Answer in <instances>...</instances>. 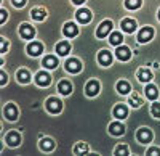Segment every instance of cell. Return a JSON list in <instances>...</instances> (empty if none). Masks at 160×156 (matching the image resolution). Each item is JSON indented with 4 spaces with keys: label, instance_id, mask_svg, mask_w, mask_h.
I'll use <instances>...</instances> for the list:
<instances>
[{
    "label": "cell",
    "instance_id": "cell-1",
    "mask_svg": "<svg viewBox=\"0 0 160 156\" xmlns=\"http://www.w3.org/2000/svg\"><path fill=\"white\" fill-rule=\"evenodd\" d=\"M47 108H48L50 113H59V111L62 110V103H61L58 98L51 97V98H48V101H47Z\"/></svg>",
    "mask_w": 160,
    "mask_h": 156
},
{
    "label": "cell",
    "instance_id": "cell-2",
    "mask_svg": "<svg viewBox=\"0 0 160 156\" xmlns=\"http://www.w3.org/2000/svg\"><path fill=\"white\" fill-rule=\"evenodd\" d=\"M111 29H112V23L111 21H104V23H101V26L98 28L96 35L98 37H106V35L111 32Z\"/></svg>",
    "mask_w": 160,
    "mask_h": 156
},
{
    "label": "cell",
    "instance_id": "cell-3",
    "mask_svg": "<svg viewBox=\"0 0 160 156\" xmlns=\"http://www.w3.org/2000/svg\"><path fill=\"white\" fill-rule=\"evenodd\" d=\"M136 137H138V140L141 142V143H149L151 138H152V134H151L149 129H139Z\"/></svg>",
    "mask_w": 160,
    "mask_h": 156
},
{
    "label": "cell",
    "instance_id": "cell-4",
    "mask_svg": "<svg viewBox=\"0 0 160 156\" xmlns=\"http://www.w3.org/2000/svg\"><path fill=\"white\" fill-rule=\"evenodd\" d=\"M99 92V82L98 81H90L87 84V95L88 97H95Z\"/></svg>",
    "mask_w": 160,
    "mask_h": 156
},
{
    "label": "cell",
    "instance_id": "cell-5",
    "mask_svg": "<svg viewBox=\"0 0 160 156\" xmlns=\"http://www.w3.org/2000/svg\"><path fill=\"white\" fill-rule=\"evenodd\" d=\"M115 55H117V58H118V60L127 61V60L130 58V55H131V51H130V48H128V47H117Z\"/></svg>",
    "mask_w": 160,
    "mask_h": 156
},
{
    "label": "cell",
    "instance_id": "cell-6",
    "mask_svg": "<svg viewBox=\"0 0 160 156\" xmlns=\"http://www.w3.org/2000/svg\"><path fill=\"white\" fill-rule=\"evenodd\" d=\"M66 69L68 71H71V73H78L80 69H82V64H80V61L78 60H69L68 63H66Z\"/></svg>",
    "mask_w": 160,
    "mask_h": 156
},
{
    "label": "cell",
    "instance_id": "cell-7",
    "mask_svg": "<svg viewBox=\"0 0 160 156\" xmlns=\"http://www.w3.org/2000/svg\"><path fill=\"white\" fill-rule=\"evenodd\" d=\"M19 32H21V35H22L24 39H32L34 34H35L34 28H32V26H29V24H22L21 29H19Z\"/></svg>",
    "mask_w": 160,
    "mask_h": 156
},
{
    "label": "cell",
    "instance_id": "cell-8",
    "mask_svg": "<svg viewBox=\"0 0 160 156\" xmlns=\"http://www.w3.org/2000/svg\"><path fill=\"white\" fill-rule=\"evenodd\" d=\"M5 116L10 119V121H15L16 118H18V110H16V106L15 105H7V108H5Z\"/></svg>",
    "mask_w": 160,
    "mask_h": 156
},
{
    "label": "cell",
    "instance_id": "cell-9",
    "mask_svg": "<svg viewBox=\"0 0 160 156\" xmlns=\"http://www.w3.org/2000/svg\"><path fill=\"white\" fill-rule=\"evenodd\" d=\"M75 16H77V19H78L80 23H88V21L91 19V13H90V10L83 8V10H78Z\"/></svg>",
    "mask_w": 160,
    "mask_h": 156
},
{
    "label": "cell",
    "instance_id": "cell-10",
    "mask_svg": "<svg viewBox=\"0 0 160 156\" xmlns=\"http://www.w3.org/2000/svg\"><path fill=\"white\" fill-rule=\"evenodd\" d=\"M152 34H154L152 28H144V29L139 32V35H138L139 42H148V40H151V39H152Z\"/></svg>",
    "mask_w": 160,
    "mask_h": 156
},
{
    "label": "cell",
    "instance_id": "cell-11",
    "mask_svg": "<svg viewBox=\"0 0 160 156\" xmlns=\"http://www.w3.org/2000/svg\"><path fill=\"white\" fill-rule=\"evenodd\" d=\"M98 60H99V63H101V64L108 66V64H111V61H112V56H111V53H109L108 50H102V51H99Z\"/></svg>",
    "mask_w": 160,
    "mask_h": 156
},
{
    "label": "cell",
    "instance_id": "cell-12",
    "mask_svg": "<svg viewBox=\"0 0 160 156\" xmlns=\"http://www.w3.org/2000/svg\"><path fill=\"white\" fill-rule=\"evenodd\" d=\"M109 132H111L112 135H123L125 127H123L122 124H118V122H112V124L109 126Z\"/></svg>",
    "mask_w": 160,
    "mask_h": 156
},
{
    "label": "cell",
    "instance_id": "cell-13",
    "mask_svg": "<svg viewBox=\"0 0 160 156\" xmlns=\"http://www.w3.org/2000/svg\"><path fill=\"white\" fill-rule=\"evenodd\" d=\"M50 82H51V77H50L47 73H38V74H37V84H38V85L47 87V85H50Z\"/></svg>",
    "mask_w": 160,
    "mask_h": 156
},
{
    "label": "cell",
    "instance_id": "cell-14",
    "mask_svg": "<svg viewBox=\"0 0 160 156\" xmlns=\"http://www.w3.org/2000/svg\"><path fill=\"white\" fill-rule=\"evenodd\" d=\"M77 32H78V29H77V26L74 23H68V24L64 26V35L74 37V35H77Z\"/></svg>",
    "mask_w": 160,
    "mask_h": 156
},
{
    "label": "cell",
    "instance_id": "cell-15",
    "mask_svg": "<svg viewBox=\"0 0 160 156\" xmlns=\"http://www.w3.org/2000/svg\"><path fill=\"white\" fill-rule=\"evenodd\" d=\"M42 50H43V47H42V44H38V42H34V44H31V45L28 47V51H29L32 56L40 55V53H42Z\"/></svg>",
    "mask_w": 160,
    "mask_h": 156
},
{
    "label": "cell",
    "instance_id": "cell-16",
    "mask_svg": "<svg viewBox=\"0 0 160 156\" xmlns=\"http://www.w3.org/2000/svg\"><path fill=\"white\" fill-rule=\"evenodd\" d=\"M127 114H128V111H127V108L123 105H117L114 108V116H115V118H118V119H125Z\"/></svg>",
    "mask_w": 160,
    "mask_h": 156
},
{
    "label": "cell",
    "instance_id": "cell-17",
    "mask_svg": "<svg viewBox=\"0 0 160 156\" xmlns=\"http://www.w3.org/2000/svg\"><path fill=\"white\" fill-rule=\"evenodd\" d=\"M19 140H21V137H19V134H16V132H10V134L7 135V142H8L10 147L19 145Z\"/></svg>",
    "mask_w": 160,
    "mask_h": 156
},
{
    "label": "cell",
    "instance_id": "cell-18",
    "mask_svg": "<svg viewBox=\"0 0 160 156\" xmlns=\"http://www.w3.org/2000/svg\"><path fill=\"white\" fill-rule=\"evenodd\" d=\"M58 89H59V92H61L62 95H69V94L72 92V85H71V82H68V81H61L59 85H58Z\"/></svg>",
    "mask_w": 160,
    "mask_h": 156
},
{
    "label": "cell",
    "instance_id": "cell-19",
    "mask_svg": "<svg viewBox=\"0 0 160 156\" xmlns=\"http://www.w3.org/2000/svg\"><path fill=\"white\" fill-rule=\"evenodd\" d=\"M122 28H123L125 32H133V31L136 29V23L133 21V19H123L122 21Z\"/></svg>",
    "mask_w": 160,
    "mask_h": 156
},
{
    "label": "cell",
    "instance_id": "cell-20",
    "mask_svg": "<svg viewBox=\"0 0 160 156\" xmlns=\"http://www.w3.org/2000/svg\"><path fill=\"white\" fill-rule=\"evenodd\" d=\"M138 77H139V81L141 82H149L151 79H152V74H151V71H148V69H139L138 71Z\"/></svg>",
    "mask_w": 160,
    "mask_h": 156
},
{
    "label": "cell",
    "instance_id": "cell-21",
    "mask_svg": "<svg viewBox=\"0 0 160 156\" xmlns=\"http://www.w3.org/2000/svg\"><path fill=\"white\" fill-rule=\"evenodd\" d=\"M69 50H71V47H69V44L68 42H59L58 45H56V51L61 55V56H64V55H68L69 53Z\"/></svg>",
    "mask_w": 160,
    "mask_h": 156
},
{
    "label": "cell",
    "instance_id": "cell-22",
    "mask_svg": "<svg viewBox=\"0 0 160 156\" xmlns=\"http://www.w3.org/2000/svg\"><path fill=\"white\" fill-rule=\"evenodd\" d=\"M45 16H47V13H45L43 8H34V10H32V18H34L35 21H42Z\"/></svg>",
    "mask_w": 160,
    "mask_h": 156
},
{
    "label": "cell",
    "instance_id": "cell-23",
    "mask_svg": "<svg viewBox=\"0 0 160 156\" xmlns=\"http://www.w3.org/2000/svg\"><path fill=\"white\" fill-rule=\"evenodd\" d=\"M146 95H148V98H151V100H155V98L158 97V90H157V87H154V85H148V87H146Z\"/></svg>",
    "mask_w": 160,
    "mask_h": 156
},
{
    "label": "cell",
    "instance_id": "cell-24",
    "mask_svg": "<svg viewBox=\"0 0 160 156\" xmlns=\"http://www.w3.org/2000/svg\"><path fill=\"white\" fill-rule=\"evenodd\" d=\"M43 64H45L47 68H51V69H53V68L58 66V60H56L55 56H47V58L43 60Z\"/></svg>",
    "mask_w": 160,
    "mask_h": 156
},
{
    "label": "cell",
    "instance_id": "cell-25",
    "mask_svg": "<svg viewBox=\"0 0 160 156\" xmlns=\"http://www.w3.org/2000/svg\"><path fill=\"white\" fill-rule=\"evenodd\" d=\"M40 147H42V150H45V151H50V150H53V147H55V142H53L51 138H45V140H42Z\"/></svg>",
    "mask_w": 160,
    "mask_h": 156
},
{
    "label": "cell",
    "instance_id": "cell-26",
    "mask_svg": "<svg viewBox=\"0 0 160 156\" xmlns=\"http://www.w3.org/2000/svg\"><path fill=\"white\" fill-rule=\"evenodd\" d=\"M125 7L128 10H135L141 7V0H125Z\"/></svg>",
    "mask_w": 160,
    "mask_h": 156
},
{
    "label": "cell",
    "instance_id": "cell-27",
    "mask_svg": "<svg viewBox=\"0 0 160 156\" xmlns=\"http://www.w3.org/2000/svg\"><path fill=\"white\" fill-rule=\"evenodd\" d=\"M18 77H19V82H22V84H28V82H29V79H31L29 73L26 71V69H21V71L18 73Z\"/></svg>",
    "mask_w": 160,
    "mask_h": 156
},
{
    "label": "cell",
    "instance_id": "cell-28",
    "mask_svg": "<svg viewBox=\"0 0 160 156\" xmlns=\"http://www.w3.org/2000/svg\"><path fill=\"white\" fill-rule=\"evenodd\" d=\"M122 40H123L122 34H120V32H112V35H111V44H112V45H118V44H122Z\"/></svg>",
    "mask_w": 160,
    "mask_h": 156
},
{
    "label": "cell",
    "instance_id": "cell-29",
    "mask_svg": "<svg viewBox=\"0 0 160 156\" xmlns=\"http://www.w3.org/2000/svg\"><path fill=\"white\" fill-rule=\"evenodd\" d=\"M117 90H118L120 94H128L130 92V84L128 82H123V81L118 82L117 84Z\"/></svg>",
    "mask_w": 160,
    "mask_h": 156
},
{
    "label": "cell",
    "instance_id": "cell-30",
    "mask_svg": "<svg viewBox=\"0 0 160 156\" xmlns=\"http://www.w3.org/2000/svg\"><path fill=\"white\" fill-rule=\"evenodd\" d=\"M74 151H75L77 154H85V153L88 151V147H87L85 143H78V145H75Z\"/></svg>",
    "mask_w": 160,
    "mask_h": 156
},
{
    "label": "cell",
    "instance_id": "cell-31",
    "mask_svg": "<svg viewBox=\"0 0 160 156\" xmlns=\"http://www.w3.org/2000/svg\"><path fill=\"white\" fill-rule=\"evenodd\" d=\"M130 103H131L135 108H138V106L141 105V98H139L138 95H131V97H130Z\"/></svg>",
    "mask_w": 160,
    "mask_h": 156
},
{
    "label": "cell",
    "instance_id": "cell-32",
    "mask_svg": "<svg viewBox=\"0 0 160 156\" xmlns=\"http://www.w3.org/2000/svg\"><path fill=\"white\" fill-rule=\"evenodd\" d=\"M152 114L155 118H160V103H152V108H151Z\"/></svg>",
    "mask_w": 160,
    "mask_h": 156
},
{
    "label": "cell",
    "instance_id": "cell-33",
    "mask_svg": "<svg viewBox=\"0 0 160 156\" xmlns=\"http://www.w3.org/2000/svg\"><path fill=\"white\" fill-rule=\"evenodd\" d=\"M115 154H128V148L127 147H117L115 148Z\"/></svg>",
    "mask_w": 160,
    "mask_h": 156
},
{
    "label": "cell",
    "instance_id": "cell-34",
    "mask_svg": "<svg viewBox=\"0 0 160 156\" xmlns=\"http://www.w3.org/2000/svg\"><path fill=\"white\" fill-rule=\"evenodd\" d=\"M148 154H149V156H158V154H160V150H158V148H151V150L148 151Z\"/></svg>",
    "mask_w": 160,
    "mask_h": 156
},
{
    "label": "cell",
    "instance_id": "cell-35",
    "mask_svg": "<svg viewBox=\"0 0 160 156\" xmlns=\"http://www.w3.org/2000/svg\"><path fill=\"white\" fill-rule=\"evenodd\" d=\"M11 2H13V5H15V7H24L26 0H11Z\"/></svg>",
    "mask_w": 160,
    "mask_h": 156
},
{
    "label": "cell",
    "instance_id": "cell-36",
    "mask_svg": "<svg viewBox=\"0 0 160 156\" xmlns=\"http://www.w3.org/2000/svg\"><path fill=\"white\" fill-rule=\"evenodd\" d=\"M0 13H2V15H0V21L3 23V21L7 19V11H5V10H2V11H0Z\"/></svg>",
    "mask_w": 160,
    "mask_h": 156
},
{
    "label": "cell",
    "instance_id": "cell-37",
    "mask_svg": "<svg viewBox=\"0 0 160 156\" xmlns=\"http://www.w3.org/2000/svg\"><path fill=\"white\" fill-rule=\"evenodd\" d=\"M0 77H2V79H0V84H2V85H3V84H7V76H5L3 73L0 74Z\"/></svg>",
    "mask_w": 160,
    "mask_h": 156
},
{
    "label": "cell",
    "instance_id": "cell-38",
    "mask_svg": "<svg viewBox=\"0 0 160 156\" xmlns=\"http://www.w3.org/2000/svg\"><path fill=\"white\" fill-rule=\"evenodd\" d=\"M7 47H8V44L5 40H2V51H7Z\"/></svg>",
    "mask_w": 160,
    "mask_h": 156
},
{
    "label": "cell",
    "instance_id": "cell-39",
    "mask_svg": "<svg viewBox=\"0 0 160 156\" xmlns=\"http://www.w3.org/2000/svg\"><path fill=\"white\" fill-rule=\"evenodd\" d=\"M85 0H74V3H77V5H80V3H83Z\"/></svg>",
    "mask_w": 160,
    "mask_h": 156
},
{
    "label": "cell",
    "instance_id": "cell-40",
    "mask_svg": "<svg viewBox=\"0 0 160 156\" xmlns=\"http://www.w3.org/2000/svg\"><path fill=\"white\" fill-rule=\"evenodd\" d=\"M158 16H160V13H158Z\"/></svg>",
    "mask_w": 160,
    "mask_h": 156
}]
</instances>
